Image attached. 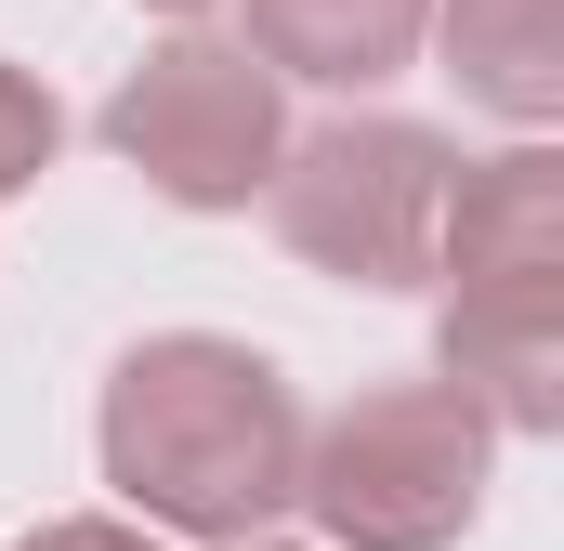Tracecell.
Wrapping results in <instances>:
<instances>
[{
    "mask_svg": "<svg viewBox=\"0 0 564 551\" xmlns=\"http://www.w3.org/2000/svg\"><path fill=\"white\" fill-rule=\"evenodd\" d=\"M106 486L171 539H263L302 486V395L224 328H158L106 368Z\"/></svg>",
    "mask_w": 564,
    "mask_h": 551,
    "instance_id": "obj_1",
    "label": "cell"
},
{
    "mask_svg": "<svg viewBox=\"0 0 564 551\" xmlns=\"http://www.w3.org/2000/svg\"><path fill=\"white\" fill-rule=\"evenodd\" d=\"M486 420L459 408L446 381H381L355 408H328L302 433V512L341 551H446L486 512Z\"/></svg>",
    "mask_w": 564,
    "mask_h": 551,
    "instance_id": "obj_2",
    "label": "cell"
},
{
    "mask_svg": "<svg viewBox=\"0 0 564 551\" xmlns=\"http://www.w3.org/2000/svg\"><path fill=\"white\" fill-rule=\"evenodd\" d=\"M446 144L421 119H315L276 144V237L341 289H421L433 276V210H446Z\"/></svg>",
    "mask_w": 564,
    "mask_h": 551,
    "instance_id": "obj_3",
    "label": "cell"
},
{
    "mask_svg": "<svg viewBox=\"0 0 564 551\" xmlns=\"http://www.w3.org/2000/svg\"><path fill=\"white\" fill-rule=\"evenodd\" d=\"M106 144L132 158L171 210H250L276 184V144H289V106H276V66L250 40H158L132 79L106 93Z\"/></svg>",
    "mask_w": 564,
    "mask_h": 551,
    "instance_id": "obj_4",
    "label": "cell"
},
{
    "mask_svg": "<svg viewBox=\"0 0 564 551\" xmlns=\"http://www.w3.org/2000/svg\"><path fill=\"white\" fill-rule=\"evenodd\" d=\"M433 368L486 433H564V276L525 289H446Z\"/></svg>",
    "mask_w": 564,
    "mask_h": 551,
    "instance_id": "obj_5",
    "label": "cell"
},
{
    "mask_svg": "<svg viewBox=\"0 0 564 551\" xmlns=\"http://www.w3.org/2000/svg\"><path fill=\"white\" fill-rule=\"evenodd\" d=\"M433 263L459 276V289L564 276V158H552V144L459 158V171H446V210H433Z\"/></svg>",
    "mask_w": 564,
    "mask_h": 551,
    "instance_id": "obj_6",
    "label": "cell"
},
{
    "mask_svg": "<svg viewBox=\"0 0 564 551\" xmlns=\"http://www.w3.org/2000/svg\"><path fill=\"white\" fill-rule=\"evenodd\" d=\"M446 79L499 119H564V0H433Z\"/></svg>",
    "mask_w": 564,
    "mask_h": 551,
    "instance_id": "obj_7",
    "label": "cell"
},
{
    "mask_svg": "<svg viewBox=\"0 0 564 551\" xmlns=\"http://www.w3.org/2000/svg\"><path fill=\"white\" fill-rule=\"evenodd\" d=\"M433 0H250V53L276 79H328V93H368L421 53Z\"/></svg>",
    "mask_w": 564,
    "mask_h": 551,
    "instance_id": "obj_8",
    "label": "cell"
},
{
    "mask_svg": "<svg viewBox=\"0 0 564 551\" xmlns=\"http://www.w3.org/2000/svg\"><path fill=\"white\" fill-rule=\"evenodd\" d=\"M53 144H66V106H53L26 66H0V197H26V184L53 171Z\"/></svg>",
    "mask_w": 564,
    "mask_h": 551,
    "instance_id": "obj_9",
    "label": "cell"
},
{
    "mask_svg": "<svg viewBox=\"0 0 564 551\" xmlns=\"http://www.w3.org/2000/svg\"><path fill=\"white\" fill-rule=\"evenodd\" d=\"M13 551H158L144 526H106V512H79V526H40V539H13Z\"/></svg>",
    "mask_w": 564,
    "mask_h": 551,
    "instance_id": "obj_10",
    "label": "cell"
},
{
    "mask_svg": "<svg viewBox=\"0 0 564 551\" xmlns=\"http://www.w3.org/2000/svg\"><path fill=\"white\" fill-rule=\"evenodd\" d=\"M158 13H210V0H158Z\"/></svg>",
    "mask_w": 564,
    "mask_h": 551,
    "instance_id": "obj_11",
    "label": "cell"
},
{
    "mask_svg": "<svg viewBox=\"0 0 564 551\" xmlns=\"http://www.w3.org/2000/svg\"><path fill=\"white\" fill-rule=\"evenodd\" d=\"M250 551H276V539H250Z\"/></svg>",
    "mask_w": 564,
    "mask_h": 551,
    "instance_id": "obj_12",
    "label": "cell"
}]
</instances>
